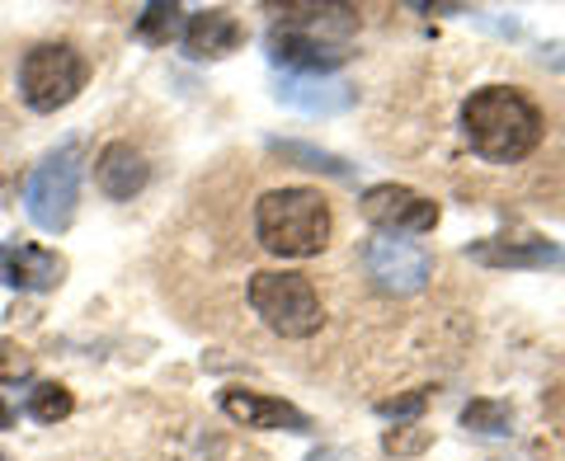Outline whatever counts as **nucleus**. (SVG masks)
Instances as JSON below:
<instances>
[{"label": "nucleus", "mask_w": 565, "mask_h": 461, "mask_svg": "<svg viewBox=\"0 0 565 461\" xmlns=\"http://www.w3.org/2000/svg\"><path fill=\"white\" fill-rule=\"evenodd\" d=\"M462 128L476 156L494 165H514L542 141V114L514 85H486L462 104Z\"/></svg>", "instance_id": "obj_1"}, {"label": "nucleus", "mask_w": 565, "mask_h": 461, "mask_svg": "<svg viewBox=\"0 0 565 461\" xmlns=\"http://www.w3.org/2000/svg\"><path fill=\"white\" fill-rule=\"evenodd\" d=\"M274 14H282L269 29V57L278 66H297L321 76V71L340 66L349 57L344 39L359 29V10L353 6H288Z\"/></svg>", "instance_id": "obj_2"}, {"label": "nucleus", "mask_w": 565, "mask_h": 461, "mask_svg": "<svg viewBox=\"0 0 565 461\" xmlns=\"http://www.w3.org/2000/svg\"><path fill=\"white\" fill-rule=\"evenodd\" d=\"M255 236L269 255L311 259L330 245V207L316 189H269L255 203Z\"/></svg>", "instance_id": "obj_3"}, {"label": "nucleus", "mask_w": 565, "mask_h": 461, "mask_svg": "<svg viewBox=\"0 0 565 461\" xmlns=\"http://www.w3.org/2000/svg\"><path fill=\"white\" fill-rule=\"evenodd\" d=\"M250 307L274 334H282V340H311L326 321V307H321V297H316L311 278L288 274V269L255 274L250 278Z\"/></svg>", "instance_id": "obj_4"}, {"label": "nucleus", "mask_w": 565, "mask_h": 461, "mask_svg": "<svg viewBox=\"0 0 565 461\" xmlns=\"http://www.w3.org/2000/svg\"><path fill=\"white\" fill-rule=\"evenodd\" d=\"M90 66L71 43H39L20 62V99L33 114H57L85 90Z\"/></svg>", "instance_id": "obj_5"}, {"label": "nucleus", "mask_w": 565, "mask_h": 461, "mask_svg": "<svg viewBox=\"0 0 565 461\" xmlns=\"http://www.w3.org/2000/svg\"><path fill=\"white\" fill-rule=\"evenodd\" d=\"M76 203H81V147L66 141L62 151H52L47 161L29 174L24 184V207L39 230L47 236H62L76 217Z\"/></svg>", "instance_id": "obj_6"}, {"label": "nucleus", "mask_w": 565, "mask_h": 461, "mask_svg": "<svg viewBox=\"0 0 565 461\" xmlns=\"http://www.w3.org/2000/svg\"><path fill=\"white\" fill-rule=\"evenodd\" d=\"M363 269L373 278L377 292H392V297H411L419 292L424 282L434 278V259L419 250L415 240H401V236H373L363 245Z\"/></svg>", "instance_id": "obj_7"}, {"label": "nucleus", "mask_w": 565, "mask_h": 461, "mask_svg": "<svg viewBox=\"0 0 565 461\" xmlns=\"http://www.w3.org/2000/svg\"><path fill=\"white\" fill-rule=\"evenodd\" d=\"M363 217L373 222L382 236H424L438 226V203L405 184H377L363 193Z\"/></svg>", "instance_id": "obj_8"}, {"label": "nucleus", "mask_w": 565, "mask_h": 461, "mask_svg": "<svg viewBox=\"0 0 565 461\" xmlns=\"http://www.w3.org/2000/svg\"><path fill=\"white\" fill-rule=\"evenodd\" d=\"M66 278V259L57 250L29 240H6L0 245V282L14 292H52Z\"/></svg>", "instance_id": "obj_9"}, {"label": "nucleus", "mask_w": 565, "mask_h": 461, "mask_svg": "<svg viewBox=\"0 0 565 461\" xmlns=\"http://www.w3.org/2000/svg\"><path fill=\"white\" fill-rule=\"evenodd\" d=\"M222 410L226 419H236L241 429H282V433H307L311 419L297 410V405L278 400V396H259V392H245V386H226L222 392Z\"/></svg>", "instance_id": "obj_10"}, {"label": "nucleus", "mask_w": 565, "mask_h": 461, "mask_svg": "<svg viewBox=\"0 0 565 461\" xmlns=\"http://www.w3.org/2000/svg\"><path fill=\"white\" fill-rule=\"evenodd\" d=\"M151 180V165H147V156H141L137 147H128V141H109V147L99 151V161H95V184L109 193V199H132V193H141Z\"/></svg>", "instance_id": "obj_11"}, {"label": "nucleus", "mask_w": 565, "mask_h": 461, "mask_svg": "<svg viewBox=\"0 0 565 461\" xmlns=\"http://www.w3.org/2000/svg\"><path fill=\"white\" fill-rule=\"evenodd\" d=\"M245 43V29L232 10H199V14H189V24H184V52L189 57H226V52H236Z\"/></svg>", "instance_id": "obj_12"}, {"label": "nucleus", "mask_w": 565, "mask_h": 461, "mask_svg": "<svg viewBox=\"0 0 565 461\" xmlns=\"http://www.w3.org/2000/svg\"><path fill=\"white\" fill-rule=\"evenodd\" d=\"M481 264H500V269H546V264H565V250H556V245L546 240H533V245H504V240H486L471 250Z\"/></svg>", "instance_id": "obj_13"}, {"label": "nucleus", "mask_w": 565, "mask_h": 461, "mask_svg": "<svg viewBox=\"0 0 565 461\" xmlns=\"http://www.w3.org/2000/svg\"><path fill=\"white\" fill-rule=\"evenodd\" d=\"M326 90H340V85H330V81H288V85H282V99H288V104H297V109H344V104H349V95H326Z\"/></svg>", "instance_id": "obj_14"}, {"label": "nucleus", "mask_w": 565, "mask_h": 461, "mask_svg": "<svg viewBox=\"0 0 565 461\" xmlns=\"http://www.w3.org/2000/svg\"><path fill=\"white\" fill-rule=\"evenodd\" d=\"M462 424L471 433H486V438H504L509 424H514V410L504 400H471L462 410Z\"/></svg>", "instance_id": "obj_15"}, {"label": "nucleus", "mask_w": 565, "mask_h": 461, "mask_svg": "<svg viewBox=\"0 0 565 461\" xmlns=\"http://www.w3.org/2000/svg\"><path fill=\"white\" fill-rule=\"evenodd\" d=\"M180 14H184L180 6H147V10L137 14L132 33H137L141 43H156V47H161V43H170L174 33H180Z\"/></svg>", "instance_id": "obj_16"}, {"label": "nucleus", "mask_w": 565, "mask_h": 461, "mask_svg": "<svg viewBox=\"0 0 565 461\" xmlns=\"http://www.w3.org/2000/svg\"><path fill=\"white\" fill-rule=\"evenodd\" d=\"M71 410H76V400H71V392L62 382H39L29 392V415L39 419V424H57V419H66Z\"/></svg>", "instance_id": "obj_17"}, {"label": "nucleus", "mask_w": 565, "mask_h": 461, "mask_svg": "<svg viewBox=\"0 0 565 461\" xmlns=\"http://www.w3.org/2000/svg\"><path fill=\"white\" fill-rule=\"evenodd\" d=\"M429 429H419V424H405V429H386L382 438V448L392 452V457H419L424 448H429Z\"/></svg>", "instance_id": "obj_18"}, {"label": "nucleus", "mask_w": 565, "mask_h": 461, "mask_svg": "<svg viewBox=\"0 0 565 461\" xmlns=\"http://www.w3.org/2000/svg\"><path fill=\"white\" fill-rule=\"evenodd\" d=\"M424 405H429V392H411V396H396V400H377V415H386V419H415Z\"/></svg>", "instance_id": "obj_19"}, {"label": "nucleus", "mask_w": 565, "mask_h": 461, "mask_svg": "<svg viewBox=\"0 0 565 461\" xmlns=\"http://www.w3.org/2000/svg\"><path fill=\"white\" fill-rule=\"evenodd\" d=\"M278 156H288V161H307V170H330V174H344V165L334 161L326 151H307V147H274Z\"/></svg>", "instance_id": "obj_20"}, {"label": "nucleus", "mask_w": 565, "mask_h": 461, "mask_svg": "<svg viewBox=\"0 0 565 461\" xmlns=\"http://www.w3.org/2000/svg\"><path fill=\"white\" fill-rule=\"evenodd\" d=\"M311 461H359V457L344 452V448H316V452H311Z\"/></svg>", "instance_id": "obj_21"}, {"label": "nucleus", "mask_w": 565, "mask_h": 461, "mask_svg": "<svg viewBox=\"0 0 565 461\" xmlns=\"http://www.w3.org/2000/svg\"><path fill=\"white\" fill-rule=\"evenodd\" d=\"M10 424H14V410H10L6 400H0V429H10Z\"/></svg>", "instance_id": "obj_22"}, {"label": "nucleus", "mask_w": 565, "mask_h": 461, "mask_svg": "<svg viewBox=\"0 0 565 461\" xmlns=\"http://www.w3.org/2000/svg\"><path fill=\"white\" fill-rule=\"evenodd\" d=\"M0 461H10V457H6V452H0Z\"/></svg>", "instance_id": "obj_23"}]
</instances>
